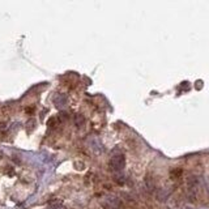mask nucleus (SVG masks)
Here are the masks:
<instances>
[{
	"mask_svg": "<svg viewBox=\"0 0 209 209\" xmlns=\"http://www.w3.org/2000/svg\"><path fill=\"white\" fill-rule=\"evenodd\" d=\"M126 166V158L124 156L119 154V156H114L110 161V167L114 171H122Z\"/></svg>",
	"mask_w": 209,
	"mask_h": 209,
	"instance_id": "nucleus-1",
	"label": "nucleus"
},
{
	"mask_svg": "<svg viewBox=\"0 0 209 209\" xmlns=\"http://www.w3.org/2000/svg\"><path fill=\"white\" fill-rule=\"evenodd\" d=\"M54 103L56 105V107H64L67 105V97L64 94H58L54 97Z\"/></svg>",
	"mask_w": 209,
	"mask_h": 209,
	"instance_id": "nucleus-2",
	"label": "nucleus"
},
{
	"mask_svg": "<svg viewBox=\"0 0 209 209\" xmlns=\"http://www.w3.org/2000/svg\"><path fill=\"white\" fill-rule=\"evenodd\" d=\"M107 203L111 208H114V209H119L120 205H122L120 200H119L118 197H107Z\"/></svg>",
	"mask_w": 209,
	"mask_h": 209,
	"instance_id": "nucleus-3",
	"label": "nucleus"
},
{
	"mask_svg": "<svg viewBox=\"0 0 209 209\" xmlns=\"http://www.w3.org/2000/svg\"><path fill=\"white\" fill-rule=\"evenodd\" d=\"M167 197H169V192H167L166 190L161 188V190L157 191V199H158L160 201H165Z\"/></svg>",
	"mask_w": 209,
	"mask_h": 209,
	"instance_id": "nucleus-4",
	"label": "nucleus"
},
{
	"mask_svg": "<svg viewBox=\"0 0 209 209\" xmlns=\"http://www.w3.org/2000/svg\"><path fill=\"white\" fill-rule=\"evenodd\" d=\"M75 123H76L77 127H83L84 123H85V119L83 115H76V118H75Z\"/></svg>",
	"mask_w": 209,
	"mask_h": 209,
	"instance_id": "nucleus-5",
	"label": "nucleus"
}]
</instances>
